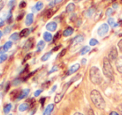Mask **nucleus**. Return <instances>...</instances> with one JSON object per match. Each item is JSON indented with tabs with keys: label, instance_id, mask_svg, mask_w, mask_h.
Listing matches in <instances>:
<instances>
[{
	"label": "nucleus",
	"instance_id": "10",
	"mask_svg": "<svg viewBox=\"0 0 122 115\" xmlns=\"http://www.w3.org/2000/svg\"><path fill=\"white\" fill-rule=\"evenodd\" d=\"M116 68H117L118 72L122 73V56L116 59Z\"/></svg>",
	"mask_w": 122,
	"mask_h": 115
},
{
	"label": "nucleus",
	"instance_id": "48",
	"mask_svg": "<svg viewBox=\"0 0 122 115\" xmlns=\"http://www.w3.org/2000/svg\"><path fill=\"white\" fill-rule=\"evenodd\" d=\"M65 54H66V49H63V50L61 51V54H60V57H62V56L64 55Z\"/></svg>",
	"mask_w": 122,
	"mask_h": 115
},
{
	"label": "nucleus",
	"instance_id": "56",
	"mask_svg": "<svg viewBox=\"0 0 122 115\" xmlns=\"http://www.w3.org/2000/svg\"><path fill=\"white\" fill-rule=\"evenodd\" d=\"M2 36H3V32H2V31H0V39L2 38Z\"/></svg>",
	"mask_w": 122,
	"mask_h": 115
},
{
	"label": "nucleus",
	"instance_id": "41",
	"mask_svg": "<svg viewBox=\"0 0 122 115\" xmlns=\"http://www.w3.org/2000/svg\"><path fill=\"white\" fill-rule=\"evenodd\" d=\"M10 30H11V28H10V27H7V28H4V33L5 34L8 33L10 32Z\"/></svg>",
	"mask_w": 122,
	"mask_h": 115
},
{
	"label": "nucleus",
	"instance_id": "38",
	"mask_svg": "<svg viewBox=\"0 0 122 115\" xmlns=\"http://www.w3.org/2000/svg\"><path fill=\"white\" fill-rule=\"evenodd\" d=\"M118 48H119L120 51L122 53V39H121V40L118 42Z\"/></svg>",
	"mask_w": 122,
	"mask_h": 115
},
{
	"label": "nucleus",
	"instance_id": "8",
	"mask_svg": "<svg viewBox=\"0 0 122 115\" xmlns=\"http://www.w3.org/2000/svg\"><path fill=\"white\" fill-rule=\"evenodd\" d=\"M56 28H57V24L55 22H50V23L47 24V26H46V28L48 31H51V32H54L56 29Z\"/></svg>",
	"mask_w": 122,
	"mask_h": 115
},
{
	"label": "nucleus",
	"instance_id": "26",
	"mask_svg": "<svg viewBox=\"0 0 122 115\" xmlns=\"http://www.w3.org/2000/svg\"><path fill=\"white\" fill-rule=\"evenodd\" d=\"M11 109H12V104H7V105L4 107V109H3V112H4V114H8V113L10 112V110H11Z\"/></svg>",
	"mask_w": 122,
	"mask_h": 115
},
{
	"label": "nucleus",
	"instance_id": "43",
	"mask_svg": "<svg viewBox=\"0 0 122 115\" xmlns=\"http://www.w3.org/2000/svg\"><path fill=\"white\" fill-rule=\"evenodd\" d=\"M87 115H94V112L92 109H89L87 111Z\"/></svg>",
	"mask_w": 122,
	"mask_h": 115
},
{
	"label": "nucleus",
	"instance_id": "34",
	"mask_svg": "<svg viewBox=\"0 0 122 115\" xmlns=\"http://www.w3.org/2000/svg\"><path fill=\"white\" fill-rule=\"evenodd\" d=\"M60 37H61V32H58L56 33V35L54 36V38H53V42H56L57 39L60 38Z\"/></svg>",
	"mask_w": 122,
	"mask_h": 115
},
{
	"label": "nucleus",
	"instance_id": "14",
	"mask_svg": "<svg viewBox=\"0 0 122 115\" xmlns=\"http://www.w3.org/2000/svg\"><path fill=\"white\" fill-rule=\"evenodd\" d=\"M74 30L71 27H68L67 28H66L64 31H63V36L64 37H68V36H71V34L73 33Z\"/></svg>",
	"mask_w": 122,
	"mask_h": 115
},
{
	"label": "nucleus",
	"instance_id": "57",
	"mask_svg": "<svg viewBox=\"0 0 122 115\" xmlns=\"http://www.w3.org/2000/svg\"><path fill=\"white\" fill-rule=\"evenodd\" d=\"M74 115H83V114H81V113H76V114H74Z\"/></svg>",
	"mask_w": 122,
	"mask_h": 115
},
{
	"label": "nucleus",
	"instance_id": "53",
	"mask_svg": "<svg viewBox=\"0 0 122 115\" xmlns=\"http://www.w3.org/2000/svg\"><path fill=\"white\" fill-rule=\"evenodd\" d=\"M61 1H62V0H54V3H61Z\"/></svg>",
	"mask_w": 122,
	"mask_h": 115
},
{
	"label": "nucleus",
	"instance_id": "23",
	"mask_svg": "<svg viewBox=\"0 0 122 115\" xmlns=\"http://www.w3.org/2000/svg\"><path fill=\"white\" fill-rule=\"evenodd\" d=\"M62 97H63V93H57L56 96H55V98H54L55 103H56V104H58V103H59L60 101L61 100Z\"/></svg>",
	"mask_w": 122,
	"mask_h": 115
},
{
	"label": "nucleus",
	"instance_id": "18",
	"mask_svg": "<svg viewBox=\"0 0 122 115\" xmlns=\"http://www.w3.org/2000/svg\"><path fill=\"white\" fill-rule=\"evenodd\" d=\"M34 8H35L36 11H41V10L43 8V3L41 1L37 2V3H36L35 7H34Z\"/></svg>",
	"mask_w": 122,
	"mask_h": 115
},
{
	"label": "nucleus",
	"instance_id": "40",
	"mask_svg": "<svg viewBox=\"0 0 122 115\" xmlns=\"http://www.w3.org/2000/svg\"><path fill=\"white\" fill-rule=\"evenodd\" d=\"M26 2L25 1H23V2H21V3H20V4H19V7L21 8H25L26 7Z\"/></svg>",
	"mask_w": 122,
	"mask_h": 115
},
{
	"label": "nucleus",
	"instance_id": "33",
	"mask_svg": "<svg viewBox=\"0 0 122 115\" xmlns=\"http://www.w3.org/2000/svg\"><path fill=\"white\" fill-rule=\"evenodd\" d=\"M7 58H8L7 54H2V55H0V63H3L7 59Z\"/></svg>",
	"mask_w": 122,
	"mask_h": 115
},
{
	"label": "nucleus",
	"instance_id": "62",
	"mask_svg": "<svg viewBox=\"0 0 122 115\" xmlns=\"http://www.w3.org/2000/svg\"><path fill=\"white\" fill-rule=\"evenodd\" d=\"M47 1H49V0H47Z\"/></svg>",
	"mask_w": 122,
	"mask_h": 115
},
{
	"label": "nucleus",
	"instance_id": "59",
	"mask_svg": "<svg viewBox=\"0 0 122 115\" xmlns=\"http://www.w3.org/2000/svg\"><path fill=\"white\" fill-rule=\"evenodd\" d=\"M113 7H114L115 8H117V4L116 3V4H114V6H113Z\"/></svg>",
	"mask_w": 122,
	"mask_h": 115
},
{
	"label": "nucleus",
	"instance_id": "45",
	"mask_svg": "<svg viewBox=\"0 0 122 115\" xmlns=\"http://www.w3.org/2000/svg\"><path fill=\"white\" fill-rule=\"evenodd\" d=\"M18 93V90L13 91V92H12V93H11V94H13V95H12V97H13V98H15V97H16L17 94H15V93Z\"/></svg>",
	"mask_w": 122,
	"mask_h": 115
},
{
	"label": "nucleus",
	"instance_id": "9",
	"mask_svg": "<svg viewBox=\"0 0 122 115\" xmlns=\"http://www.w3.org/2000/svg\"><path fill=\"white\" fill-rule=\"evenodd\" d=\"M33 23V14L32 13H28V14L26 16V19H25V23L27 26H29L32 23Z\"/></svg>",
	"mask_w": 122,
	"mask_h": 115
},
{
	"label": "nucleus",
	"instance_id": "19",
	"mask_svg": "<svg viewBox=\"0 0 122 115\" xmlns=\"http://www.w3.org/2000/svg\"><path fill=\"white\" fill-rule=\"evenodd\" d=\"M37 51H38V52L42 51V49H43L44 48H45V42H44V41H42V40L39 41L38 44H37Z\"/></svg>",
	"mask_w": 122,
	"mask_h": 115
},
{
	"label": "nucleus",
	"instance_id": "36",
	"mask_svg": "<svg viewBox=\"0 0 122 115\" xmlns=\"http://www.w3.org/2000/svg\"><path fill=\"white\" fill-rule=\"evenodd\" d=\"M112 13H113L112 8H108V9L106 10V15H107V16H111Z\"/></svg>",
	"mask_w": 122,
	"mask_h": 115
},
{
	"label": "nucleus",
	"instance_id": "50",
	"mask_svg": "<svg viewBox=\"0 0 122 115\" xmlns=\"http://www.w3.org/2000/svg\"><path fill=\"white\" fill-rule=\"evenodd\" d=\"M61 48V45H58V46H56V47H55L54 49H53V51H56V50H58V49Z\"/></svg>",
	"mask_w": 122,
	"mask_h": 115
},
{
	"label": "nucleus",
	"instance_id": "2",
	"mask_svg": "<svg viewBox=\"0 0 122 115\" xmlns=\"http://www.w3.org/2000/svg\"><path fill=\"white\" fill-rule=\"evenodd\" d=\"M90 80L93 84L100 85L103 81L101 72L97 67L93 66L90 69Z\"/></svg>",
	"mask_w": 122,
	"mask_h": 115
},
{
	"label": "nucleus",
	"instance_id": "24",
	"mask_svg": "<svg viewBox=\"0 0 122 115\" xmlns=\"http://www.w3.org/2000/svg\"><path fill=\"white\" fill-rule=\"evenodd\" d=\"M89 51H90V47H89V46H85V47H83L81 49V52H80V54L81 55H84V54H86V53H88Z\"/></svg>",
	"mask_w": 122,
	"mask_h": 115
},
{
	"label": "nucleus",
	"instance_id": "12",
	"mask_svg": "<svg viewBox=\"0 0 122 115\" xmlns=\"http://www.w3.org/2000/svg\"><path fill=\"white\" fill-rule=\"evenodd\" d=\"M53 109H54V104H49V105H47V107L45 109L43 115H51V112L53 111Z\"/></svg>",
	"mask_w": 122,
	"mask_h": 115
},
{
	"label": "nucleus",
	"instance_id": "44",
	"mask_svg": "<svg viewBox=\"0 0 122 115\" xmlns=\"http://www.w3.org/2000/svg\"><path fill=\"white\" fill-rule=\"evenodd\" d=\"M11 22H13V17H12V15H10V16H8V23H10Z\"/></svg>",
	"mask_w": 122,
	"mask_h": 115
},
{
	"label": "nucleus",
	"instance_id": "1",
	"mask_svg": "<svg viewBox=\"0 0 122 115\" xmlns=\"http://www.w3.org/2000/svg\"><path fill=\"white\" fill-rule=\"evenodd\" d=\"M91 99H92L93 104L98 109H104L106 108V102L104 99L101 96V93L98 90H92L91 92Z\"/></svg>",
	"mask_w": 122,
	"mask_h": 115
},
{
	"label": "nucleus",
	"instance_id": "22",
	"mask_svg": "<svg viewBox=\"0 0 122 115\" xmlns=\"http://www.w3.org/2000/svg\"><path fill=\"white\" fill-rule=\"evenodd\" d=\"M53 13H54V10L51 9V8H50V9H48L47 12H46V13H45V18H47V19H48V18H51V16L53 15Z\"/></svg>",
	"mask_w": 122,
	"mask_h": 115
},
{
	"label": "nucleus",
	"instance_id": "63",
	"mask_svg": "<svg viewBox=\"0 0 122 115\" xmlns=\"http://www.w3.org/2000/svg\"><path fill=\"white\" fill-rule=\"evenodd\" d=\"M121 35H122V34H121Z\"/></svg>",
	"mask_w": 122,
	"mask_h": 115
},
{
	"label": "nucleus",
	"instance_id": "49",
	"mask_svg": "<svg viewBox=\"0 0 122 115\" xmlns=\"http://www.w3.org/2000/svg\"><path fill=\"white\" fill-rule=\"evenodd\" d=\"M110 115H120V114H118V113L115 112V111H112V112L110 113Z\"/></svg>",
	"mask_w": 122,
	"mask_h": 115
},
{
	"label": "nucleus",
	"instance_id": "28",
	"mask_svg": "<svg viewBox=\"0 0 122 115\" xmlns=\"http://www.w3.org/2000/svg\"><path fill=\"white\" fill-rule=\"evenodd\" d=\"M51 52H48V53H47V54H45L43 56H42V58H41V60H42V62H45V61H47V59L50 58V56H51Z\"/></svg>",
	"mask_w": 122,
	"mask_h": 115
},
{
	"label": "nucleus",
	"instance_id": "13",
	"mask_svg": "<svg viewBox=\"0 0 122 115\" xmlns=\"http://www.w3.org/2000/svg\"><path fill=\"white\" fill-rule=\"evenodd\" d=\"M79 68H80V64H79V63H76V64L72 65V66L70 68V69H69V71H68L67 74L69 75V74H71V73H76V72L77 70L79 69Z\"/></svg>",
	"mask_w": 122,
	"mask_h": 115
},
{
	"label": "nucleus",
	"instance_id": "3",
	"mask_svg": "<svg viewBox=\"0 0 122 115\" xmlns=\"http://www.w3.org/2000/svg\"><path fill=\"white\" fill-rule=\"evenodd\" d=\"M102 71L104 75L107 78L111 80L114 79V70H113V68L111 66V61L108 58H104V59H103Z\"/></svg>",
	"mask_w": 122,
	"mask_h": 115
},
{
	"label": "nucleus",
	"instance_id": "55",
	"mask_svg": "<svg viewBox=\"0 0 122 115\" xmlns=\"http://www.w3.org/2000/svg\"><path fill=\"white\" fill-rule=\"evenodd\" d=\"M45 98H43V99H41V103H42V104H43V103H44V100H45Z\"/></svg>",
	"mask_w": 122,
	"mask_h": 115
},
{
	"label": "nucleus",
	"instance_id": "64",
	"mask_svg": "<svg viewBox=\"0 0 122 115\" xmlns=\"http://www.w3.org/2000/svg\"><path fill=\"white\" fill-rule=\"evenodd\" d=\"M10 115H12V114H10Z\"/></svg>",
	"mask_w": 122,
	"mask_h": 115
},
{
	"label": "nucleus",
	"instance_id": "31",
	"mask_svg": "<svg viewBox=\"0 0 122 115\" xmlns=\"http://www.w3.org/2000/svg\"><path fill=\"white\" fill-rule=\"evenodd\" d=\"M15 3H16V0H10L9 3H8V7H9V8L13 9L15 6Z\"/></svg>",
	"mask_w": 122,
	"mask_h": 115
},
{
	"label": "nucleus",
	"instance_id": "29",
	"mask_svg": "<svg viewBox=\"0 0 122 115\" xmlns=\"http://www.w3.org/2000/svg\"><path fill=\"white\" fill-rule=\"evenodd\" d=\"M108 24L111 25V26H113V27H117V23H115V19L112 18H108Z\"/></svg>",
	"mask_w": 122,
	"mask_h": 115
},
{
	"label": "nucleus",
	"instance_id": "58",
	"mask_svg": "<svg viewBox=\"0 0 122 115\" xmlns=\"http://www.w3.org/2000/svg\"><path fill=\"white\" fill-rule=\"evenodd\" d=\"M3 24H4V23H3V22H0V27L3 26Z\"/></svg>",
	"mask_w": 122,
	"mask_h": 115
},
{
	"label": "nucleus",
	"instance_id": "27",
	"mask_svg": "<svg viewBox=\"0 0 122 115\" xmlns=\"http://www.w3.org/2000/svg\"><path fill=\"white\" fill-rule=\"evenodd\" d=\"M19 37H20V36H19V34H18V33H13L11 36H10L9 38L11 39V40H13V41H17Z\"/></svg>",
	"mask_w": 122,
	"mask_h": 115
},
{
	"label": "nucleus",
	"instance_id": "30",
	"mask_svg": "<svg viewBox=\"0 0 122 115\" xmlns=\"http://www.w3.org/2000/svg\"><path fill=\"white\" fill-rule=\"evenodd\" d=\"M89 44H90V46H96L98 44V41L96 38H92L90 40V42H89Z\"/></svg>",
	"mask_w": 122,
	"mask_h": 115
},
{
	"label": "nucleus",
	"instance_id": "52",
	"mask_svg": "<svg viewBox=\"0 0 122 115\" xmlns=\"http://www.w3.org/2000/svg\"><path fill=\"white\" fill-rule=\"evenodd\" d=\"M3 53H5L4 52V50H3V49H2V48H0V54H3Z\"/></svg>",
	"mask_w": 122,
	"mask_h": 115
},
{
	"label": "nucleus",
	"instance_id": "32",
	"mask_svg": "<svg viewBox=\"0 0 122 115\" xmlns=\"http://www.w3.org/2000/svg\"><path fill=\"white\" fill-rule=\"evenodd\" d=\"M22 79L21 78H17V79H15L14 81H13V84L14 85V86H18V84H20V83H22Z\"/></svg>",
	"mask_w": 122,
	"mask_h": 115
},
{
	"label": "nucleus",
	"instance_id": "37",
	"mask_svg": "<svg viewBox=\"0 0 122 115\" xmlns=\"http://www.w3.org/2000/svg\"><path fill=\"white\" fill-rule=\"evenodd\" d=\"M5 6V2L4 0H0V10H2Z\"/></svg>",
	"mask_w": 122,
	"mask_h": 115
},
{
	"label": "nucleus",
	"instance_id": "6",
	"mask_svg": "<svg viewBox=\"0 0 122 115\" xmlns=\"http://www.w3.org/2000/svg\"><path fill=\"white\" fill-rule=\"evenodd\" d=\"M84 41V36L82 35H78L76 37H75L72 39V42H71V45L72 46H76L78 44H81Z\"/></svg>",
	"mask_w": 122,
	"mask_h": 115
},
{
	"label": "nucleus",
	"instance_id": "5",
	"mask_svg": "<svg viewBox=\"0 0 122 115\" xmlns=\"http://www.w3.org/2000/svg\"><path fill=\"white\" fill-rule=\"evenodd\" d=\"M118 56V52H117V49H116V47H112L111 49L109 52V54H108V58H109L110 61H115L116 60Z\"/></svg>",
	"mask_w": 122,
	"mask_h": 115
},
{
	"label": "nucleus",
	"instance_id": "25",
	"mask_svg": "<svg viewBox=\"0 0 122 115\" xmlns=\"http://www.w3.org/2000/svg\"><path fill=\"white\" fill-rule=\"evenodd\" d=\"M94 13H95V8H88V10L86 11V17H92V15L94 14Z\"/></svg>",
	"mask_w": 122,
	"mask_h": 115
},
{
	"label": "nucleus",
	"instance_id": "15",
	"mask_svg": "<svg viewBox=\"0 0 122 115\" xmlns=\"http://www.w3.org/2000/svg\"><path fill=\"white\" fill-rule=\"evenodd\" d=\"M43 38L46 42H50V41H51V39H52V35L48 32H45L43 34Z\"/></svg>",
	"mask_w": 122,
	"mask_h": 115
},
{
	"label": "nucleus",
	"instance_id": "47",
	"mask_svg": "<svg viewBox=\"0 0 122 115\" xmlns=\"http://www.w3.org/2000/svg\"><path fill=\"white\" fill-rule=\"evenodd\" d=\"M23 15H24V13H22L21 14L19 15V16H18V18H17V19H18V20H21L22 18H23Z\"/></svg>",
	"mask_w": 122,
	"mask_h": 115
},
{
	"label": "nucleus",
	"instance_id": "16",
	"mask_svg": "<svg viewBox=\"0 0 122 115\" xmlns=\"http://www.w3.org/2000/svg\"><path fill=\"white\" fill-rule=\"evenodd\" d=\"M27 109H28V104H27V103H23V104H20L19 107H18V110L20 112H24Z\"/></svg>",
	"mask_w": 122,
	"mask_h": 115
},
{
	"label": "nucleus",
	"instance_id": "4",
	"mask_svg": "<svg viewBox=\"0 0 122 115\" xmlns=\"http://www.w3.org/2000/svg\"><path fill=\"white\" fill-rule=\"evenodd\" d=\"M108 32H109V26H108V24H106V23H103V24H101L97 30L98 35H99L100 37H103V36H105Z\"/></svg>",
	"mask_w": 122,
	"mask_h": 115
},
{
	"label": "nucleus",
	"instance_id": "7",
	"mask_svg": "<svg viewBox=\"0 0 122 115\" xmlns=\"http://www.w3.org/2000/svg\"><path fill=\"white\" fill-rule=\"evenodd\" d=\"M29 93H30V89H29V88H25V89H23V90L22 91V92L19 93L18 99V100H21V99H25L26 97H27V95L29 94Z\"/></svg>",
	"mask_w": 122,
	"mask_h": 115
},
{
	"label": "nucleus",
	"instance_id": "35",
	"mask_svg": "<svg viewBox=\"0 0 122 115\" xmlns=\"http://www.w3.org/2000/svg\"><path fill=\"white\" fill-rule=\"evenodd\" d=\"M32 58V54H27V55L25 56L24 59H23V63H25V62H27L28 59H30V58Z\"/></svg>",
	"mask_w": 122,
	"mask_h": 115
},
{
	"label": "nucleus",
	"instance_id": "61",
	"mask_svg": "<svg viewBox=\"0 0 122 115\" xmlns=\"http://www.w3.org/2000/svg\"><path fill=\"white\" fill-rule=\"evenodd\" d=\"M75 1H81V0H75Z\"/></svg>",
	"mask_w": 122,
	"mask_h": 115
},
{
	"label": "nucleus",
	"instance_id": "20",
	"mask_svg": "<svg viewBox=\"0 0 122 115\" xmlns=\"http://www.w3.org/2000/svg\"><path fill=\"white\" fill-rule=\"evenodd\" d=\"M29 33H30V30H29L28 28H24V29H23L21 32H20L19 36H20V37H22V38L27 37V36L29 34Z\"/></svg>",
	"mask_w": 122,
	"mask_h": 115
},
{
	"label": "nucleus",
	"instance_id": "46",
	"mask_svg": "<svg viewBox=\"0 0 122 115\" xmlns=\"http://www.w3.org/2000/svg\"><path fill=\"white\" fill-rule=\"evenodd\" d=\"M118 110L120 111V113H121V114L122 115V104H120L119 106H118Z\"/></svg>",
	"mask_w": 122,
	"mask_h": 115
},
{
	"label": "nucleus",
	"instance_id": "11",
	"mask_svg": "<svg viewBox=\"0 0 122 115\" xmlns=\"http://www.w3.org/2000/svg\"><path fill=\"white\" fill-rule=\"evenodd\" d=\"M33 45V38H29L28 40L26 42V44H24V47H23V49L25 51H27L31 49Z\"/></svg>",
	"mask_w": 122,
	"mask_h": 115
},
{
	"label": "nucleus",
	"instance_id": "39",
	"mask_svg": "<svg viewBox=\"0 0 122 115\" xmlns=\"http://www.w3.org/2000/svg\"><path fill=\"white\" fill-rule=\"evenodd\" d=\"M42 89H38V90H37V91H36V92H35V93H34V95H35V97H37V96H38V95H40L41 93H42Z\"/></svg>",
	"mask_w": 122,
	"mask_h": 115
},
{
	"label": "nucleus",
	"instance_id": "42",
	"mask_svg": "<svg viewBox=\"0 0 122 115\" xmlns=\"http://www.w3.org/2000/svg\"><path fill=\"white\" fill-rule=\"evenodd\" d=\"M57 69H58L57 66H54V67H53V68H52V69H51V70H50L49 73H53V72L56 71V70H57Z\"/></svg>",
	"mask_w": 122,
	"mask_h": 115
},
{
	"label": "nucleus",
	"instance_id": "17",
	"mask_svg": "<svg viewBox=\"0 0 122 115\" xmlns=\"http://www.w3.org/2000/svg\"><path fill=\"white\" fill-rule=\"evenodd\" d=\"M74 10H75V4H74V3H71L66 6V13H72Z\"/></svg>",
	"mask_w": 122,
	"mask_h": 115
},
{
	"label": "nucleus",
	"instance_id": "51",
	"mask_svg": "<svg viewBox=\"0 0 122 115\" xmlns=\"http://www.w3.org/2000/svg\"><path fill=\"white\" fill-rule=\"evenodd\" d=\"M56 89V85H54V86L52 87V89H51V93H53L55 90Z\"/></svg>",
	"mask_w": 122,
	"mask_h": 115
},
{
	"label": "nucleus",
	"instance_id": "21",
	"mask_svg": "<svg viewBox=\"0 0 122 115\" xmlns=\"http://www.w3.org/2000/svg\"><path fill=\"white\" fill-rule=\"evenodd\" d=\"M12 46H13V43H12L11 41H8V42L5 43V44L3 45V47L4 52H7V51H8V49H9L10 48L12 47Z\"/></svg>",
	"mask_w": 122,
	"mask_h": 115
},
{
	"label": "nucleus",
	"instance_id": "54",
	"mask_svg": "<svg viewBox=\"0 0 122 115\" xmlns=\"http://www.w3.org/2000/svg\"><path fill=\"white\" fill-rule=\"evenodd\" d=\"M8 88H9V83H8V85H7V87H6V89H5V91H8Z\"/></svg>",
	"mask_w": 122,
	"mask_h": 115
},
{
	"label": "nucleus",
	"instance_id": "60",
	"mask_svg": "<svg viewBox=\"0 0 122 115\" xmlns=\"http://www.w3.org/2000/svg\"><path fill=\"white\" fill-rule=\"evenodd\" d=\"M82 63H86V59H83V60H82Z\"/></svg>",
	"mask_w": 122,
	"mask_h": 115
}]
</instances>
